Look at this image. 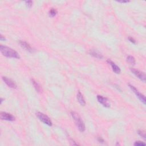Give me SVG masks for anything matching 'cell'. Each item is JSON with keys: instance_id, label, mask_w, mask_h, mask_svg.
Segmentation results:
<instances>
[{"instance_id": "obj_23", "label": "cell", "mask_w": 146, "mask_h": 146, "mask_svg": "<svg viewBox=\"0 0 146 146\" xmlns=\"http://www.w3.org/2000/svg\"><path fill=\"white\" fill-rule=\"evenodd\" d=\"M4 99L3 98H1V104H2V102L4 101Z\"/></svg>"}, {"instance_id": "obj_15", "label": "cell", "mask_w": 146, "mask_h": 146, "mask_svg": "<svg viewBox=\"0 0 146 146\" xmlns=\"http://www.w3.org/2000/svg\"><path fill=\"white\" fill-rule=\"evenodd\" d=\"M49 16L50 17H55L57 15V11L56 9L52 8L49 10Z\"/></svg>"}, {"instance_id": "obj_17", "label": "cell", "mask_w": 146, "mask_h": 146, "mask_svg": "<svg viewBox=\"0 0 146 146\" xmlns=\"http://www.w3.org/2000/svg\"><path fill=\"white\" fill-rule=\"evenodd\" d=\"M138 133L139 135L140 136H142V137L144 139V140H145V139H146V137H145V133L143 131H142V130H139L138 131Z\"/></svg>"}, {"instance_id": "obj_8", "label": "cell", "mask_w": 146, "mask_h": 146, "mask_svg": "<svg viewBox=\"0 0 146 146\" xmlns=\"http://www.w3.org/2000/svg\"><path fill=\"white\" fill-rule=\"evenodd\" d=\"M2 79L4 82L9 87L13 88V89H16V88H17V86L16 83H14L12 80H11L10 79H9L8 78L6 77V76H2Z\"/></svg>"}, {"instance_id": "obj_18", "label": "cell", "mask_w": 146, "mask_h": 146, "mask_svg": "<svg viewBox=\"0 0 146 146\" xmlns=\"http://www.w3.org/2000/svg\"><path fill=\"white\" fill-rule=\"evenodd\" d=\"M25 2V4L26 5V6H27L28 8H30L33 5V2L32 1H26Z\"/></svg>"}, {"instance_id": "obj_1", "label": "cell", "mask_w": 146, "mask_h": 146, "mask_svg": "<svg viewBox=\"0 0 146 146\" xmlns=\"http://www.w3.org/2000/svg\"><path fill=\"white\" fill-rule=\"evenodd\" d=\"M0 51L5 57L8 58H12L16 59H20V56L17 52L13 49L8 46L1 45L0 46Z\"/></svg>"}, {"instance_id": "obj_19", "label": "cell", "mask_w": 146, "mask_h": 146, "mask_svg": "<svg viewBox=\"0 0 146 146\" xmlns=\"http://www.w3.org/2000/svg\"><path fill=\"white\" fill-rule=\"evenodd\" d=\"M128 40L130 41L131 43H132V44H136V41H135V39H134L133 38H132V37H129V38H128Z\"/></svg>"}, {"instance_id": "obj_12", "label": "cell", "mask_w": 146, "mask_h": 146, "mask_svg": "<svg viewBox=\"0 0 146 146\" xmlns=\"http://www.w3.org/2000/svg\"><path fill=\"white\" fill-rule=\"evenodd\" d=\"M77 99L79 103L82 106H85V104H86L85 100L84 99V97H83V95L82 94V93L80 91H78V92L77 93Z\"/></svg>"}, {"instance_id": "obj_16", "label": "cell", "mask_w": 146, "mask_h": 146, "mask_svg": "<svg viewBox=\"0 0 146 146\" xmlns=\"http://www.w3.org/2000/svg\"><path fill=\"white\" fill-rule=\"evenodd\" d=\"M134 145L135 146H144L145 145V143L143 142H141V141H136V142L134 143Z\"/></svg>"}, {"instance_id": "obj_9", "label": "cell", "mask_w": 146, "mask_h": 146, "mask_svg": "<svg viewBox=\"0 0 146 146\" xmlns=\"http://www.w3.org/2000/svg\"><path fill=\"white\" fill-rule=\"evenodd\" d=\"M107 62L108 63L110 66H111L112 70L114 73H115L116 74H120L121 72V69L119 68V67L116 65V64L114 63V62H112L111 60L110 59H108L107 61Z\"/></svg>"}, {"instance_id": "obj_7", "label": "cell", "mask_w": 146, "mask_h": 146, "mask_svg": "<svg viewBox=\"0 0 146 146\" xmlns=\"http://www.w3.org/2000/svg\"><path fill=\"white\" fill-rule=\"evenodd\" d=\"M0 118L2 120L8 121H14L16 119L15 117L13 115L6 112H1L0 114Z\"/></svg>"}, {"instance_id": "obj_10", "label": "cell", "mask_w": 146, "mask_h": 146, "mask_svg": "<svg viewBox=\"0 0 146 146\" xmlns=\"http://www.w3.org/2000/svg\"><path fill=\"white\" fill-rule=\"evenodd\" d=\"M19 44H20V45H21V46L22 47V48L24 49L27 51H29L30 52H33V51H34L33 49L30 46V45L29 44H28V43L26 42L22 41H20V42H19Z\"/></svg>"}, {"instance_id": "obj_20", "label": "cell", "mask_w": 146, "mask_h": 146, "mask_svg": "<svg viewBox=\"0 0 146 146\" xmlns=\"http://www.w3.org/2000/svg\"><path fill=\"white\" fill-rule=\"evenodd\" d=\"M98 141L99 142H100V143H104V140L102 138H100V137H99V138H98Z\"/></svg>"}, {"instance_id": "obj_6", "label": "cell", "mask_w": 146, "mask_h": 146, "mask_svg": "<svg viewBox=\"0 0 146 146\" xmlns=\"http://www.w3.org/2000/svg\"><path fill=\"white\" fill-rule=\"evenodd\" d=\"M97 99L98 101L100 103H101L104 107H107V108L110 107L109 100L107 99V98L103 97L102 96V95H97Z\"/></svg>"}, {"instance_id": "obj_14", "label": "cell", "mask_w": 146, "mask_h": 146, "mask_svg": "<svg viewBox=\"0 0 146 146\" xmlns=\"http://www.w3.org/2000/svg\"><path fill=\"white\" fill-rule=\"evenodd\" d=\"M127 61L129 63H130L131 64H133V65L135 64L136 63L135 58L131 56H129L127 57Z\"/></svg>"}, {"instance_id": "obj_11", "label": "cell", "mask_w": 146, "mask_h": 146, "mask_svg": "<svg viewBox=\"0 0 146 146\" xmlns=\"http://www.w3.org/2000/svg\"><path fill=\"white\" fill-rule=\"evenodd\" d=\"M89 54L91 56L94 57H95V58H98V59H101L103 58V55L102 54H100V52L96 51V50H91L89 52Z\"/></svg>"}, {"instance_id": "obj_21", "label": "cell", "mask_w": 146, "mask_h": 146, "mask_svg": "<svg viewBox=\"0 0 146 146\" xmlns=\"http://www.w3.org/2000/svg\"><path fill=\"white\" fill-rule=\"evenodd\" d=\"M119 3H122V4H124V3H128V2H130V1H117Z\"/></svg>"}, {"instance_id": "obj_5", "label": "cell", "mask_w": 146, "mask_h": 146, "mask_svg": "<svg viewBox=\"0 0 146 146\" xmlns=\"http://www.w3.org/2000/svg\"><path fill=\"white\" fill-rule=\"evenodd\" d=\"M130 70L134 75H135L136 77L138 78L140 80L143 81V82H145V75L144 73L141 72L139 70H136L134 68H130Z\"/></svg>"}, {"instance_id": "obj_4", "label": "cell", "mask_w": 146, "mask_h": 146, "mask_svg": "<svg viewBox=\"0 0 146 146\" xmlns=\"http://www.w3.org/2000/svg\"><path fill=\"white\" fill-rule=\"evenodd\" d=\"M129 87H130V88L131 89V90L132 91L135 93V95L136 96L138 97V98L139 99V100H140L141 102H142L143 104H145L146 103V99H145V96L143 94H142V93H140L139 91L136 89V88L134 87V86L131 85L130 84H129Z\"/></svg>"}, {"instance_id": "obj_22", "label": "cell", "mask_w": 146, "mask_h": 146, "mask_svg": "<svg viewBox=\"0 0 146 146\" xmlns=\"http://www.w3.org/2000/svg\"><path fill=\"white\" fill-rule=\"evenodd\" d=\"M0 39H1V41H5L6 38H5V37H4L2 34H1L0 35Z\"/></svg>"}, {"instance_id": "obj_13", "label": "cell", "mask_w": 146, "mask_h": 146, "mask_svg": "<svg viewBox=\"0 0 146 146\" xmlns=\"http://www.w3.org/2000/svg\"><path fill=\"white\" fill-rule=\"evenodd\" d=\"M32 81V82L33 85V86H34L35 90L37 91L38 92H42V88L41 87L40 85L38 84V83L35 81L34 79H31Z\"/></svg>"}, {"instance_id": "obj_3", "label": "cell", "mask_w": 146, "mask_h": 146, "mask_svg": "<svg viewBox=\"0 0 146 146\" xmlns=\"http://www.w3.org/2000/svg\"><path fill=\"white\" fill-rule=\"evenodd\" d=\"M36 115L38 119H39L43 123L47 124V125L49 126H52V123L51 121L50 120V119L47 115H46L42 113V112H38L36 113Z\"/></svg>"}, {"instance_id": "obj_2", "label": "cell", "mask_w": 146, "mask_h": 146, "mask_svg": "<svg viewBox=\"0 0 146 146\" xmlns=\"http://www.w3.org/2000/svg\"><path fill=\"white\" fill-rule=\"evenodd\" d=\"M71 115L72 116L74 121H75V124L76 126H77L78 130H79L81 132H84L86 130L85 124L82 121V118H81V117L79 116V115L75 112L71 111Z\"/></svg>"}]
</instances>
